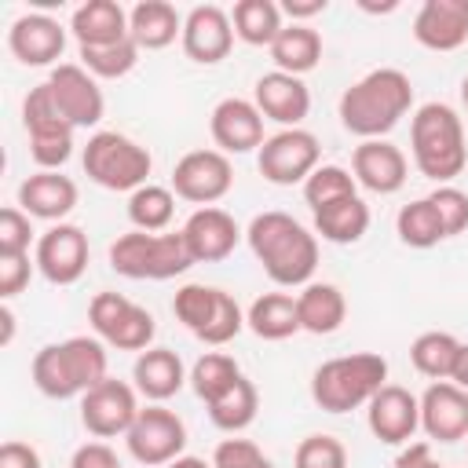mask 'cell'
<instances>
[{"label":"cell","instance_id":"obj_9","mask_svg":"<svg viewBox=\"0 0 468 468\" xmlns=\"http://www.w3.org/2000/svg\"><path fill=\"white\" fill-rule=\"evenodd\" d=\"M88 322L95 336L117 351H146L157 333L154 314L121 292H95L88 303Z\"/></svg>","mask_w":468,"mask_h":468},{"label":"cell","instance_id":"obj_49","mask_svg":"<svg viewBox=\"0 0 468 468\" xmlns=\"http://www.w3.org/2000/svg\"><path fill=\"white\" fill-rule=\"evenodd\" d=\"M0 468H40V453H37L29 442L7 439V442L0 446Z\"/></svg>","mask_w":468,"mask_h":468},{"label":"cell","instance_id":"obj_2","mask_svg":"<svg viewBox=\"0 0 468 468\" xmlns=\"http://www.w3.org/2000/svg\"><path fill=\"white\" fill-rule=\"evenodd\" d=\"M413 106V84L402 69L380 66L369 69L362 80H355L340 95V124L366 139H384Z\"/></svg>","mask_w":468,"mask_h":468},{"label":"cell","instance_id":"obj_55","mask_svg":"<svg viewBox=\"0 0 468 468\" xmlns=\"http://www.w3.org/2000/svg\"><path fill=\"white\" fill-rule=\"evenodd\" d=\"M461 102H464V110H468V77L461 80Z\"/></svg>","mask_w":468,"mask_h":468},{"label":"cell","instance_id":"obj_29","mask_svg":"<svg viewBox=\"0 0 468 468\" xmlns=\"http://www.w3.org/2000/svg\"><path fill=\"white\" fill-rule=\"evenodd\" d=\"M296 311H300V329H307L314 336H329V333H336L344 325L347 300L329 282H307L303 292L296 296Z\"/></svg>","mask_w":468,"mask_h":468},{"label":"cell","instance_id":"obj_45","mask_svg":"<svg viewBox=\"0 0 468 468\" xmlns=\"http://www.w3.org/2000/svg\"><path fill=\"white\" fill-rule=\"evenodd\" d=\"M212 468H274L271 457L249 439H223L212 453Z\"/></svg>","mask_w":468,"mask_h":468},{"label":"cell","instance_id":"obj_53","mask_svg":"<svg viewBox=\"0 0 468 468\" xmlns=\"http://www.w3.org/2000/svg\"><path fill=\"white\" fill-rule=\"evenodd\" d=\"M165 468H212V464H205L201 457H186V453H183V457H176V461H168Z\"/></svg>","mask_w":468,"mask_h":468},{"label":"cell","instance_id":"obj_42","mask_svg":"<svg viewBox=\"0 0 468 468\" xmlns=\"http://www.w3.org/2000/svg\"><path fill=\"white\" fill-rule=\"evenodd\" d=\"M241 329H245V314H241L238 300H234L230 292L219 289V296H216V311H212V318H208V325L201 329L197 340L208 344V347H223V344H230Z\"/></svg>","mask_w":468,"mask_h":468},{"label":"cell","instance_id":"obj_34","mask_svg":"<svg viewBox=\"0 0 468 468\" xmlns=\"http://www.w3.org/2000/svg\"><path fill=\"white\" fill-rule=\"evenodd\" d=\"M256 410H260V395H256V384L249 377H238L219 399L208 402V420L219 428V431H245L252 420H256Z\"/></svg>","mask_w":468,"mask_h":468},{"label":"cell","instance_id":"obj_23","mask_svg":"<svg viewBox=\"0 0 468 468\" xmlns=\"http://www.w3.org/2000/svg\"><path fill=\"white\" fill-rule=\"evenodd\" d=\"M413 37L428 51H457L468 40V0H424Z\"/></svg>","mask_w":468,"mask_h":468},{"label":"cell","instance_id":"obj_37","mask_svg":"<svg viewBox=\"0 0 468 468\" xmlns=\"http://www.w3.org/2000/svg\"><path fill=\"white\" fill-rule=\"evenodd\" d=\"M395 230H399V241L410 245V249H431L446 238V230L435 216V205L428 197H417V201L402 205L399 216H395Z\"/></svg>","mask_w":468,"mask_h":468},{"label":"cell","instance_id":"obj_3","mask_svg":"<svg viewBox=\"0 0 468 468\" xmlns=\"http://www.w3.org/2000/svg\"><path fill=\"white\" fill-rule=\"evenodd\" d=\"M410 150L420 176L435 179L439 186L464 172L468 146H464V124L453 106L446 102H424L417 106L410 121Z\"/></svg>","mask_w":468,"mask_h":468},{"label":"cell","instance_id":"obj_43","mask_svg":"<svg viewBox=\"0 0 468 468\" xmlns=\"http://www.w3.org/2000/svg\"><path fill=\"white\" fill-rule=\"evenodd\" d=\"M292 468H347V450L333 435H307L292 453Z\"/></svg>","mask_w":468,"mask_h":468},{"label":"cell","instance_id":"obj_22","mask_svg":"<svg viewBox=\"0 0 468 468\" xmlns=\"http://www.w3.org/2000/svg\"><path fill=\"white\" fill-rule=\"evenodd\" d=\"M238 238H241V230H238L234 216L216 208V205L190 212V219L183 223V241H186L194 263H219V260H227L234 252Z\"/></svg>","mask_w":468,"mask_h":468},{"label":"cell","instance_id":"obj_35","mask_svg":"<svg viewBox=\"0 0 468 468\" xmlns=\"http://www.w3.org/2000/svg\"><path fill=\"white\" fill-rule=\"evenodd\" d=\"M457 351H461V340L453 333H420L413 344H410V362L420 377H431V380H450L453 373V362H457Z\"/></svg>","mask_w":468,"mask_h":468},{"label":"cell","instance_id":"obj_20","mask_svg":"<svg viewBox=\"0 0 468 468\" xmlns=\"http://www.w3.org/2000/svg\"><path fill=\"white\" fill-rule=\"evenodd\" d=\"M208 132L223 154H249V150H260L267 139L263 135V113L256 110V102L238 99V95L216 102V110L208 117Z\"/></svg>","mask_w":468,"mask_h":468},{"label":"cell","instance_id":"obj_13","mask_svg":"<svg viewBox=\"0 0 468 468\" xmlns=\"http://www.w3.org/2000/svg\"><path fill=\"white\" fill-rule=\"evenodd\" d=\"M139 417V402H135V388L124 380H99L88 395H80V424L88 428V435L95 439H113V435H128V428Z\"/></svg>","mask_w":468,"mask_h":468},{"label":"cell","instance_id":"obj_7","mask_svg":"<svg viewBox=\"0 0 468 468\" xmlns=\"http://www.w3.org/2000/svg\"><path fill=\"white\" fill-rule=\"evenodd\" d=\"M80 161L91 183H99L102 190H128V194L146 186V176L154 168L150 150L121 132H95Z\"/></svg>","mask_w":468,"mask_h":468},{"label":"cell","instance_id":"obj_40","mask_svg":"<svg viewBox=\"0 0 468 468\" xmlns=\"http://www.w3.org/2000/svg\"><path fill=\"white\" fill-rule=\"evenodd\" d=\"M355 186L358 183H355V176L347 168H340V165H318L307 176V183H303V201L311 205V212H318V208H325V205H333L340 197H355L358 194Z\"/></svg>","mask_w":468,"mask_h":468},{"label":"cell","instance_id":"obj_6","mask_svg":"<svg viewBox=\"0 0 468 468\" xmlns=\"http://www.w3.org/2000/svg\"><path fill=\"white\" fill-rule=\"evenodd\" d=\"M110 267L132 282H143V278L168 282L176 274H186L194 267V256L183 241V230H176V234L128 230L110 245Z\"/></svg>","mask_w":468,"mask_h":468},{"label":"cell","instance_id":"obj_47","mask_svg":"<svg viewBox=\"0 0 468 468\" xmlns=\"http://www.w3.org/2000/svg\"><path fill=\"white\" fill-rule=\"evenodd\" d=\"M29 274H33L29 256H0V296L4 300L18 296L29 285Z\"/></svg>","mask_w":468,"mask_h":468},{"label":"cell","instance_id":"obj_36","mask_svg":"<svg viewBox=\"0 0 468 468\" xmlns=\"http://www.w3.org/2000/svg\"><path fill=\"white\" fill-rule=\"evenodd\" d=\"M172 212H176V194H172V186L146 183V186H139V190L128 194V219H132L135 230L161 234V230L172 223Z\"/></svg>","mask_w":468,"mask_h":468},{"label":"cell","instance_id":"obj_30","mask_svg":"<svg viewBox=\"0 0 468 468\" xmlns=\"http://www.w3.org/2000/svg\"><path fill=\"white\" fill-rule=\"evenodd\" d=\"M245 325L260 340H289L292 333H300L296 296H289V292H263V296H256L252 307L245 311Z\"/></svg>","mask_w":468,"mask_h":468},{"label":"cell","instance_id":"obj_19","mask_svg":"<svg viewBox=\"0 0 468 468\" xmlns=\"http://www.w3.org/2000/svg\"><path fill=\"white\" fill-rule=\"evenodd\" d=\"M420 428L435 442L468 439V391L450 380L428 384V391L420 395Z\"/></svg>","mask_w":468,"mask_h":468},{"label":"cell","instance_id":"obj_31","mask_svg":"<svg viewBox=\"0 0 468 468\" xmlns=\"http://www.w3.org/2000/svg\"><path fill=\"white\" fill-rule=\"evenodd\" d=\"M271 58L282 73H292V77H303L311 73L318 62H322V37L318 29L303 26V22H292L278 33V40L271 44Z\"/></svg>","mask_w":468,"mask_h":468},{"label":"cell","instance_id":"obj_11","mask_svg":"<svg viewBox=\"0 0 468 468\" xmlns=\"http://www.w3.org/2000/svg\"><path fill=\"white\" fill-rule=\"evenodd\" d=\"M234 186V168L223 150H190L172 168V194L190 205H216Z\"/></svg>","mask_w":468,"mask_h":468},{"label":"cell","instance_id":"obj_41","mask_svg":"<svg viewBox=\"0 0 468 468\" xmlns=\"http://www.w3.org/2000/svg\"><path fill=\"white\" fill-rule=\"evenodd\" d=\"M216 296H219V289H212V285H183V289H176V296H172V311H176V318L194 333V336H201V329L208 325V318H212V311H216Z\"/></svg>","mask_w":468,"mask_h":468},{"label":"cell","instance_id":"obj_8","mask_svg":"<svg viewBox=\"0 0 468 468\" xmlns=\"http://www.w3.org/2000/svg\"><path fill=\"white\" fill-rule=\"evenodd\" d=\"M22 124L29 132V157L40 165V172H58L73 154V124L58 113L48 84L29 88L22 99Z\"/></svg>","mask_w":468,"mask_h":468},{"label":"cell","instance_id":"obj_28","mask_svg":"<svg viewBox=\"0 0 468 468\" xmlns=\"http://www.w3.org/2000/svg\"><path fill=\"white\" fill-rule=\"evenodd\" d=\"M128 33L139 51H161L183 37V18L168 0H143L128 11Z\"/></svg>","mask_w":468,"mask_h":468},{"label":"cell","instance_id":"obj_24","mask_svg":"<svg viewBox=\"0 0 468 468\" xmlns=\"http://www.w3.org/2000/svg\"><path fill=\"white\" fill-rule=\"evenodd\" d=\"M7 48L22 66H51L66 48V29L51 15H22L11 22Z\"/></svg>","mask_w":468,"mask_h":468},{"label":"cell","instance_id":"obj_5","mask_svg":"<svg viewBox=\"0 0 468 468\" xmlns=\"http://www.w3.org/2000/svg\"><path fill=\"white\" fill-rule=\"evenodd\" d=\"M388 380V358L373 351H355L329 358L311 377V399L325 413H351L358 406H369V399Z\"/></svg>","mask_w":468,"mask_h":468},{"label":"cell","instance_id":"obj_10","mask_svg":"<svg viewBox=\"0 0 468 468\" xmlns=\"http://www.w3.org/2000/svg\"><path fill=\"white\" fill-rule=\"evenodd\" d=\"M318 157L322 146L307 128H282L263 139L256 154V168L267 183L292 186V183H307V176L318 168Z\"/></svg>","mask_w":468,"mask_h":468},{"label":"cell","instance_id":"obj_26","mask_svg":"<svg viewBox=\"0 0 468 468\" xmlns=\"http://www.w3.org/2000/svg\"><path fill=\"white\" fill-rule=\"evenodd\" d=\"M69 29L80 48H102V44H121L128 40V11L117 0H88L73 11Z\"/></svg>","mask_w":468,"mask_h":468},{"label":"cell","instance_id":"obj_27","mask_svg":"<svg viewBox=\"0 0 468 468\" xmlns=\"http://www.w3.org/2000/svg\"><path fill=\"white\" fill-rule=\"evenodd\" d=\"M132 380H135V391L146 395L150 402H165L172 399L183 380H186V369H183V358L168 347H146L139 351L135 366H132Z\"/></svg>","mask_w":468,"mask_h":468},{"label":"cell","instance_id":"obj_14","mask_svg":"<svg viewBox=\"0 0 468 468\" xmlns=\"http://www.w3.org/2000/svg\"><path fill=\"white\" fill-rule=\"evenodd\" d=\"M88 234L77 223H55L37 238L33 263L51 285H73L88 271Z\"/></svg>","mask_w":468,"mask_h":468},{"label":"cell","instance_id":"obj_54","mask_svg":"<svg viewBox=\"0 0 468 468\" xmlns=\"http://www.w3.org/2000/svg\"><path fill=\"white\" fill-rule=\"evenodd\" d=\"M0 322H4V344H11V336H15V314H11V307H0Z\"/></svg>","mask_w":468,"mask_h":468},{"label":"cell","instance_id":"obj_12","mask_svg":"<svg viewBox=\"0 0 468 468\" xmlns=\"http://www.w3.org/2000/svg\"><path fill=\"white\" fill-rule=\"evenodd\" d=\"M128 442V453L146 464V468H165L168 461L183 457V446H186V424L165 410V406H146L139 410L135 424L128 428L124 435Z\"/></svg>","mask_w":468,"mask_h":468},{"label":"cell","instance_id":"obj_51","mask_svg":"<svg viewBox=\"0 0 468 468\" xmlns=\"http://www.w3.org/2000/svg\"><path fill=\"white\" fill-rule=\"evenodd\" d=\"M282 11L296 22V18H311V15H322L325 11V0H285Z\"/></svg>","mask_w":468,"mask_h":468},{"label":"cell","instance_id":"obj_32","mask_svg":"<svg viewBox=\"0 0 468 468\" xmlns=\"http://www.w3.org/2000/svg\"><path fill=\"white\" fill-rule=\"evenodd\" d=\"M369 230V205L355 197H340L314 212V234H322L333 245H355Z\"/></svg>","mask_w":468,"mask_h":468},{"label":"cell","instance_id":"obj_50","mask_svg":"<svg viewBox=\"0 0 468 468\" xmlns=\"http://www.w3.org/2000/svg\"><path fill=\"white\" fill-rule=\"evenodd\" d=\"M395 468H442V464L431 457L428 442H406L402 453L395 457Z\"/></svg>","mask_w":468,"mask_h":468},{"label":"cell","instance_id":"obj_4","mask_svg":"<svg viewBox=\"0 0 468 468\" xmlns=\"http://www.w3.org/2000/svg\"><path fill=\"white\" fill-rule=\"evenodd\" d=\"M106 380V347L95 336H69L33 355V384L48 399H77Z\"/></svg>","mask_w":468,"mask_h":468},{"label":"cell","instance_id":"obj_17","mask_svg":"<svg viewBox=\"0 0 468 468\" xmlns=\"http://www.w3.org/2000/svg\"><path fill=\"white\" fill-rule=\"evenodd\" d=\"M183 51L190 62H201V66H216L230 55L234 48V26H230V15L216 4H197L190 7V15L183 18Z\"/></svg>","mask_w":468,"mask_h":468},{"label":"cell","instance_id":"obj_48","mask_svg":"<svg viewBox=\"0 0 468 468\" xmlns=\"http://www.w3.org/2000/svg\"><path fill=\"white\" fill-rule=\"evenodd\" d=\"M69 468H121V461L106 442H84V446H77Z\"/></svg>","mask_w":468,"mask_h":468},{"label":"cell","instance_id":"obj_18","mask_svg":"<svg viewBox=\"0 0 468 468\" xmlns=\"http://www.w3.org/2000/svg\"><path fill=\"white\" fill-rule=\"evenodd\" d=\"M351 176L369 194H399L410 176L406 154L388 139H366L351 154Z\"/></svg>","mask_w":468,"mask_h":468},{"label":"cell","instance_id":"obj_52","mask_svg":"<svg viewBox=\"0 0 468 468\" xmlns=\"http://www.w3.org/2000/svg\"><path fill=\"white\" fill-rule=\"evenodd\" d=\"M450 384H457V388H464V391H468V344H461V351H457V362H453Z\"/></svg>","mask_w":468,"mask_h":468},{"label":"cell","instance_id":"obj_38","mask_svg":"<svg viewBox=\"0 0 468 468\" xmlns=\"http://www.w3.org/2000/svg\"><path fill=\"white\" fill-rule=\"evenodd\" d=\"M238 377H241V369H238V362H234L230 355L208 351V355H201V358L194 362V369H190V388H194V395L208 406V402L219 399Z\"/></svg>","mask_w":468,"mask_h":468},{"label":"cell","instance_id":"obj_39","mask_svg":"<svg viewBox=\"0 0 468 468\" xmlns=\"http://www.w3.org/2000/svg\"><path fill=\"white\" fill-rule=\"evenodd\" d=\"M139 62V44L128 37L121 44H102V48H80V66L91 73V77H102V80H117V77H128Z\"/></svg>","mask_w":468,"mask_h":468},{"label":"cell","instance_id":"obj_33","mask_svg":"<svg viewBox=\"0 0 468 468\" xmlns=\"http://www.w3.org/2000/svg\"><path fill=\"white\" fill-rule=\"evenodd\" d=\"M230 26H234V37L252 48H271L285 29L282 7L274 0H238L230 11Z\"/></svg>","mask_w":468,"mask_h":468},{"label":"cell","instance_id":"obj_25","mask_svg":"<svg viewBox=\"0 0 468 468\" xmlns=\"http://www.w3.org/2000/svg\"><path fill=\"white\" fill-rule=\"evenodd\" d=\"M73 205H77V183L62 172H37L18 186V208L33 219L62 223V216H69Z\"/></svg>","mask_w":468,"mask_h":468},{"label":"cell","instance_id":"obj_16","mask_svg":"<svg viewBox=\"0 0 468 468\" xmlns=\"http://www.w3.org/2000/svg\"><path fill=\"white\" fill-rule=\"evenodd\" d=\"M366 424L369 431L388 442V446H402L413 439V431L420 428V399L410 388L399 384H384L369 406H366Z\"/></svg>","mask_w":468,"mask_h":468},{"label":"cell","instance_id":"obj_44","mask_svg":"<svg viewBox=\"0 0 468 468\" xmlns=\"http://www.w3.org/2000/svg\"><path fill=\"white\" fill-rule=\"evenodd\" d=\"M428 201L435 205V216H439L446 238L468 230V194H464V190H457L453 183H442V186H435V190L428 194Z\"/></svg>","mask_w":468,"mask_h":468},{"label":"cell","instance_id":"obj_15","mask_svg":"<svg viewBox=\"0 0 468 468\" xmlns=\"http://www.w3.org/2000/svg\"><path fill=\"white\" fill-rule=\"evenodd\" d=\"M58 113L73 124V128H91L102 121L106 113V99H102V88L95 84V77L77 66V62H62L51 69V77L44 80Z\"/></svg>","mask_w":468,"mask_h":468},{"label":"cell","instance_id":"obj_46","mask_svg":"<svg viewBox=\"0 0 468 468\" xmlns=\"http://www.w3.org/2000/svg\"><path fill=\"white\" fill-rule=\"evenodd\" d=\"M33 227L22 208H4L0 212V256H29Z\"/></svg>","mask_w":468,"mask_h":468},{"label":"cell","instance_id":"obj_1","mask_svg":"<svg viewBox=\"0 0 468 468\" xmlns=\"http://www.w3.org/2000/svg\"><path fill=\"white\" fill-rule=\"evenodd\" d=\"M249 249L274 285H307L318 267V238L289 212H260L249 230Z\"/></svg>","mask_w":468,"mask_h":468},{"label":"cell","instance_id":"obj_21","mask_svg":"<svg viewBox=\"0 0 468 468\" xmlns=\"http://www.w3.org/2000/svg\"><path fill=\"white\" fill-rule=\"evenodd\" d=\"M252 102L267 121H278L282 128H300V121L311 113V91L303 77H292L282 69H271L256 80Z\"/></svg>","mask_w":468,"mask_h":468}]
</instances>
